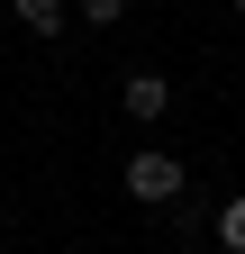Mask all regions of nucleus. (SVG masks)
I'll use <instances>...</instances> for the list:
<instances>
[{"label": "nucleus", "mask_w": 245, "mask_h": 254, "mask_svg": "<svg viewBox=\"0 0 245 254\" xmlns=\"http://www.w3.org/2000/svg\"><path fill=\"white\" fill-rule=\"evenodd\" d=\"M182 190H191V173H182L164 145H136V154H127V200H145V209H182Z\"/></svg>", "instance_id": "obj_1"}, {"label": "nucleus", "mask_w": 245, "mask_h": 254, "mask_svg": "<svg viewBox=\"0 0 245 254\" xmlns=\"http://www.w3.org/2000/svg\"><path fill=\"white\" fill-rule=\"evenodd\" d=\"M118 109H127V118H145V127H155V118L173 109V82H164V73H127V91H118Z\"/></svg>", "instance_id": "obj_2"}, {"label": "nucleus", "mask_w": 245, "mask_h": 254, "mask_svg": "<svg viewBox=\"0 0 245 254\" xmlns=\"http://www.w3.org/2000/svg\"><path fill=\"white\" fill-rule=\"evenodd\" d=\"M9 9H18V27H27V37H55L73 0H9Z\"/></svg>", "instance_id": "obj_3"}, {"label": "nucleus", "mask_w": 245, "mask_h": 254, "mask_svg": "<svg viewBox=\"0 0 245 254\" xmlns=\"http://www.w3.org/2000/svg\"><path fill=\"white\" fill-rule=\"evenodd\" d=\"M218 245H227V254H245V190L218 209Z\"/></svg>", "instance_id": "obj_4"}, {"label": "nucleus", "mask_w": 245, "mask_h": 254, "mask_svg": "<svg viewBox=\"0 0 245 254\" xmlns=\"http://www.w3.org/2000/svg\"><path fill=\"white\" fill-rule=\"evenodd\" d=\"M73 9H82L91 27H118V18H127V0H73Z\"/></svg>", "instance_id": "obj_5"}, {"label": "nucleus", "mask_w": 245, "mask_h": 254, "mask_svg": "<svg viewBox=\"0 0 245 254\" xmlns=\"http://www.w3.org/2000/svg\"><path fill=\"white\" fill-rule=\"evenodd\" d=\"M236 18H245V0H236Z\"/></svg>", "instance_id": "obj_6"}]
</instances>
